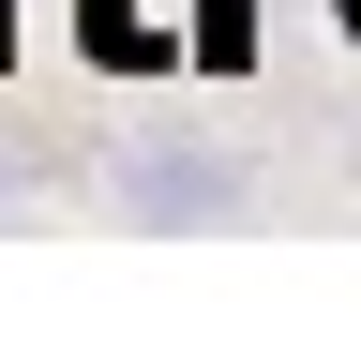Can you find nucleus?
Masks as SVG:
<instances>
[{"label":"nucleus","mask_w":361,"mask_h":346,"mask_svg":"<svg viewBox=\"0 0 361 346\" xmlns=\"http://www.w3.org/2000/svg\"><path fill=\"white\" fill-rule=\"evenodd\" d=\"M106 211H121V226H241V211H256V166L241 151H226V136H196V121H151V136H121L106 151Z\"/></svg>","instance_id":"1"},{"label":"nucleus","mask_w":361,"mask_h":346,"mask_svg":"<svg viewBox=\"0 0 361 346\" xmlns=\"http://www.w3.org/2000/svg\"><path fill=\"white\" fill-rule=\"evenodd\" d=\"M0 211H16V151H0Z\"/></svg>","instance_id":"2"},{"label":"nucleus","mask_w":361,"mask_h":346,"mask_svg":"<svg viewBox=\"0 0 361 346\" xmlns=\"http://www.w3.org/2000/svg\"><path fill=\"white\" fill-rule=\"evenodd\" d=\"M331 16H346V46H361V0H331Z\"/></svg>","instance_id":"3"}]
</instances>
